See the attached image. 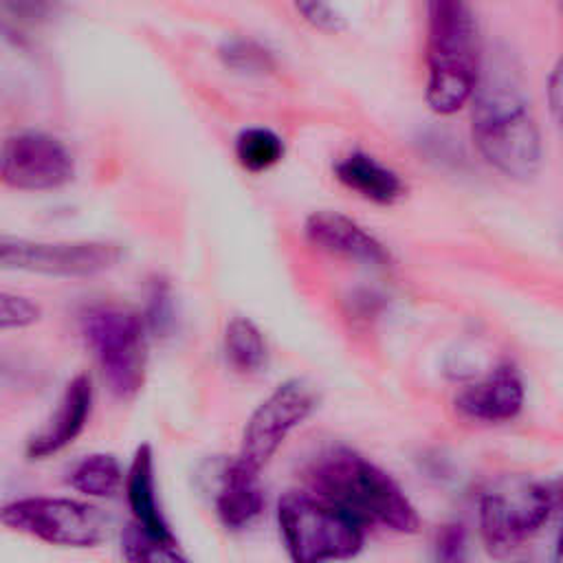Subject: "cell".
I'll return each instance as SVG.
<instances>
[{
    "mask_svg": "<svg viewBox=\"0 0 563 563\" xmlns=\"http://www.w3.org/2000/svg\"><path fill=\"white\" fill-rule=\"evenodd\" d=\"M548 103L556 125L563 132V55L556 59L548 79Z\"/></svg>",
    "mask_w": 563,
    "mask_h": 563,
    "instance_id": "4316f807",
    "label": "cell"
},
{
    "mask_svg": "<svg viewBox=\"0 0 563 563\" xmlns=\"http://www.w3.org/2000/svg\"><path fill=\"white\" fill-rule=\"evenodd\" d=\"M292 4L301 20L319 31L339 33L345 26L343 15L334 9L332 0H292Z\"/></svg>",
    "mask_w": 563,
    "mask_h": 563,
    "instance_id": "d4e9b609",
    "label": "cell"
},
{
    "mask_svg": "<svg viewBox=\"0 0 563 563\" xmlns=\"http://www.w3.org/2000/svg\"><path fill=\"white\" fill-rule=\"evenodd\" d=\"M227 363L240 374H255L266 365L268 350L260 328L246 317H233L224 328Z\"/></svg>",
    "mask_w": 563,
    "mask_h": 563,
    "instance_id": "e0dca14e",
    "label": "cell"
},
{
    "mask_svg": "<svg viewBox=\"0 0 563 563\" xmlns=\"http://www.w3.org/2000/svg\"><path fill=\"white\" fill-rule=\"evenodd\" d=\"M334 176L343 187L376 205H394L407 191L402 178L391 167L358 150L334 163Z\"/></svg>",
    "mask_w": 563,
    "mask_h": 563,
    "instance_id": "2e32d148",
    "label": "cell"
},
{
    "mask_svg": "<svg viewBox=\"0 0 563 563\" xmlns=\"http://www.w3.org/2000/svg\"><path fill=\"white\" fill-rule=\"evenodd\" d=\"M556 561H563V528H561V532H559V537H556Z\"/></svg>",
    "mask_w": 563,
    "mask_h": 563,
    "instance_id": "83f0119b",
    "label": "cell"
},
{
    "mask_svg": "<svg viewBox=\"0 0 563 563\" xmlns=\"http://www.w3.org/2000/svg\"><path fill=\"white\" fill-rule=\"evenodd\" d=\"M2 13L20 29L37 26L55 13V0H2Z\"/></svg>",
    "mask_w": 563,
    "mask_h": 563,
    "instance_id": "603a6c76",
    "label": "cell"
},
{
    "mask_svg": "<svg viewBox=\"0 0 563 563\" xmlns=\"http://www.w3.org/2000/svg\"><path fill=\"white\" fill-rule=\"evenodd\" d=\"M319 407V394L312 383L290 378L279 383L246 420L238 457L255 471H262L299 427Z\"/></svg>",
    "mask_w": 563,
    "mask_h": 563,
    "instance_id": "9c48e42d",
    "label": "cell"
},
{
    "mask_svg": "<svg viewBox=\"0 0 563 563\" xmlns=\"http://www.w3.org/2000/svg\"><path fill=\"white\" fill-rule=\"evenodd\" d=\"M277 523L297 563L341 561L363 548V526L319 495H284L277 504Z\"/></svg>",
    "mask_w": 563,
    "mask_h": 563,
    "instance_id": "5b68a950",
    "label": "cell"
},
{
    "mask_svg": "<svg viewBox=\"0 0 563 563\" xmlns=\"http://www.w3.org/2000/svg\"><path fill=\"white\" fill-rule=\"evenodd\" d=\"M92 380L88 374H77L64 389L55 413L26 442L29 460H46L70 446L86 429L92 413Z\"/></svg>",
    "mask_w": 563,
    "mask_h": 563,
    "instance_id": "4fadbf2b",
    "label": "cell"
},
{
    "mask_svg": "<svg viewBox=\"0 0 563 563\" xmlns=\"http://www.w3.org/2000/svg\"><path fill=\"white\" fill-rule=\"evenodd\" d=\"M121 554L128 561H187L180 543L163 541L143 530L136 521H130L121 532Z\"/></svg>",
    "mask_w": 563,
    "mask_h": 563,
    "instance_id": "ffe728a7",
    "label": "cell"
},
{
    "mask_svg": "<svg viewBox=\"0 0 563 563\" xmlns=\"http://www.w3.org/2000/svg\"><path fill=\"white\" fill-rule=\"evenodd\" d=\"M314 495L334 504L363 528L376 526L391 532H416L420 517L405 490L380 466L361 453L334 446L319 453L306 468Z\"/></svg>",
    "mask_w": 563,
    "mask_h": 563,
    "instance_id": "7a4b0ae2",
    "label": "cell"
},
{
    "mask_svg": "<svg viewBox=\"0 0 563 563\" xmlns=\"http://www.w3.org/2000/svg\"><path fill=\"white\" fill-rule=\"evenodd\" d=\"M284 152L282 136L268 128H246L235 139V158L251 174L275 167L284 158Z\"/></svg>",
    "mask_w": 563,
    "mask_h": 563,
    "instance_id": "d6986e66",
    "label": "cell"
},
{
    "mask_svg": "<svg viewBox=\"0 0 563 563\" xmlns=\"http://www.w3.org/2000/svg\"><path fill=\"white\" fill-rule=\"evenodd\" d=\"M424 64V99L435 114H453L473 99L484 62L468 0H427Z\"/></svg>",
    "mask_w": 563,
    "mask_h": 563,
    "instance_id": "3957f363",
    "label": "cell"
},
{
    "mask_svg": "<svg viewBox=\"0 0 563 563\" xmlns=\"http://www.w3.org/2000/svg\"><path fill=\"white\" fill-rule=\"evenodd\" d=\"M523 398L526 389L519 369L512 363H499L482 380L457 394L455 409L466 420L499 424L519 416Z\"/></svg>",
    "mask_w": 563,
    "mask_h": 563,
    "instance_id": "7c38bea8",
    "label": "cell"
},
{
    "mask_svg": "<svg viewBox=\"0 0 563 563\" xmlns=\"http://www.w3.org/2000/svg\"><path fill=\"white\" fill-rule=\"evenodd\" d=\"M306 240L334 257L358 262L365 266H387L389 253L385 244L356 220L336 211H314L303 224Z\"/></svg>",
    "mask_w": 563,
    "mask_h": 563,
    "instance_id": "8fae6325",
    "label": "cell"
},
{
    "mask_svg": "<svg viewBox=\"0 0 563 563\" xmlns=\"http://www.w3.org/2000/svg\"><path fill=\"white\" fill-rule=\"evenodd\" d=\"M143 321L147 325V332L154 336H167L176 323L174 317V297L172 288L165 279H154L147 292V306Z\"/></svg>",
    "mask_w": 563,
    "mask_h": 563,
    "instance_id": "7402d4cb",
    "label": "cell"
},
{
    "mask_svg": "<svg viewBox=\"0 0 563 563\" xmlns=\"http://www.w3.org/2000/svg\"><path fill=\"white\" fill-rule=\"evenodd\" d=\"M554 499L541 484L526 477H504L479 497V532L490 552H510L526 543L548 521Z\"/></svg>",
    "mask_w": 563,
    "mask_h": 563,
    "instance_id": "8992f818",
    "label": "cell"
},
{
    "mask_svg": "<svg viewBox=\"0 0 563 563\" xmlns=\"http://www.w3.org/2000/svg\"><path fill=\"white\" fill-rule=\"evenodd\" d=\"M123 249L103 240L40 242L4 235L0 240V266L51 277H92L114 268Z\"/></svg>",
    "mask_w": 563,
    "mask_h": 563,
    "instance_id": "ba28073f",
    "label": "cell"
},
{
    "mask_svg": "<svg viewBox=\"0 0 563 563\" xmlns=\"http://www.w3.org/2000/svg\"><path fill=\"white\" fill-rule=\"evenodd\" d=\"M125 497L128 506L132 510V521H136L143 530L150 534L178 543L176 534L172 532L169 523L163 517L158 497H156V482H154V455L150 444H141L134 451V457L130 462L128 475H125Z\"/></svg>",
    "mask_w": 563,
    "mask_h": 563,
    "instance_id": "9a60e30c",
    "label": "cell"
},
{
    "mask_svg": "<svg viewBox=\"0 0 563 563\" xmlns=\"http://www.w3.org/2000/svg\"><path fill=\"white\" fill-rule=\"evenodd\" d=\"M68 484L88 497H114L123 486V468L114 455L92 453L75 464Z\"/></svg>",
    "mask_w": 563,
    "mask_h": 563,
    "instance_id": "ac0fdd59",
    "label": "cell"
},
{
    "mask_svg": "<svg viewBox=\"0 0 563 563\" xmlns=\"http://www.w3.org/2000/svg\"><path fill=\"white\" fill-rule=\"evenodd\" d=\"M220 59L227 68L244 75H266L275 68L273 53L255 40L233 37L220 46Z\"/></svg>",
    "mask_w": 563,
    "mask_h": 563,
    "instance_id": "44dd1931",
    "label": "cell"
},
{
    "mask_svg": "<svg viewBox=\"0 0 563 563\" xmlns=\"http://www.w3.org/2000/svg\"><path fill=\"white\" fill-rule=\"evenodd\" d=\"M42 317V310L37 303H33L26 297L2 292L0 295V328L2 330H18L33 325Z\"/></svg>",
    "mask_w": 563,
    "mask_h": 563,
    "instance_id": "cb8c5ba5",
    "label": "cell"
},
{
    "mask_svg": "<svg viewBox=\"0 0 563 563\" xmlns=\"http://www.w3.org/2000/svg\"><path fill=\"white\" fill-rule=\"evenodd\" d=\"M559 2V9H561V13H563V0H556Z\"/></svg>",
    "mask_w": 563,
    "mask_h": 563,
    "instance_id": "f1b7e54d",
    "label": "cell"
},
{
    "mask_svg": "<svg viewBox=\"0 0 563 563\" xmlns=\"http://www.w3.org/2000/svg\"><path fill=\"white\" fill-rule=\"evenodd\" d=\"M79 330L108 389L121 400L134 398L147 374L143 317L119 303H92L79 314Z\"/></svg>",
    "mask_w": 563,
    "mask_h": 563,
    "instance_id": "277c9868",
    "label": "cell"
},
{
    "mask_svg": "<svg viewBox=\"0 0 563 563\" xmlns=\"http://www.w3.org/2000/svg\"><path fill=\"white\" fill-rule=\"evenodd\" d=\"M471 101V132L482 158L508 178H532L543 158L541 134L519 73L508 57L482 64Z\"/></svg>",
    "mask_w": 563,
    "mask_h": 563,
    "instance_id": "6da1fadb",
    "label": "cell"
},
{
    "mask_svg": "<svg viewBox=\"0 0 563 563\" xmlns=\"http://www.w3.org/2000/svg\"><path fill=\"white\" fill-rule=\"evenodd\" d=\"M0 163L2 183L20 191L59 189L75 176V158L70 150L59 139L37 130L7 136Z\"/></svg>",
    "mask_w": 563,
    "mask_h": 563,
    "instance_id": "30bf717a",
    "label": "cell"
},
{
    "mask_svg": "<svg viewBox=\"0 0 563 563\" xmlns=\"http://www.w3.org/2000/svg\"><path fill=\"white\" fill-rule=\"evenodd\" d=\"M2 526L62 548H95L108 537V517L68 497H24L2 506Z\"/></svg>",
    "mask_w": 563,
    "mask_h": 563,
    "instance_id": "52a82bcc",
    "label": "cell"
},
{
    "mask_svg": "<svg viewBox=\"0 0 563 563\" xmlns=\"http://www.w3.org/2000/svg\"><path fill=\"white\" fill-rule=\"evenodd\" d=\"M213 508L227 530L240 532L251 528L264 510V490L260 471L244 464L240 457L227 462L220 471L213 493Z\"/></svg>",
    "mask_w": 563,
    "mask_h": 563,
    "instance_id": "5bb4252c",
    "label": "cell"
},
{
    "mask_svg": "<svg viewBox=\"0 0 563 563\" xmlns=\"http://www.w3.org/2000/svg\"><path fill=\"white\" fill-rule=\"evenodd\" d=\"M464 550H466V537H464L462 526H444L438 532L435 559L460 561V559H464Z\"/></svg>",
    "mask_w": 563,
    "mask_h": 563,
    "instance_id": "484cf974",
    "label": "cell"
}]
</instances>
